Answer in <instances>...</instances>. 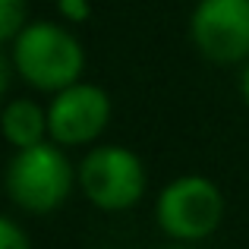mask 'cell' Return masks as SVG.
<instances>
[{
    "instance_id": "cell-9",
    "label": "cell",
    "mask_w": 249,
    "mask_h": 249,
    "mask_svg": "<svg viewBox=\"0 0 249 249\" xmlns=\"http://www.w3.org/2000/svg\"><path fill=\"white\" fill-rule=\"evenodd\" d=\"M0 249H32L29 237L22 233V227L13 224V221L3 218V214H0Z\"/></svg>"
},
{
    "instance_id": "cell-12",
    "label": "cell",
    "mask_w": 249,
    "mask_h": 249,
    "mask_svg": "<svg viewBox=\"0 0 249 249\" xmlns=\"http://www.w3.org/2000/svg\"><path fill=\"white\" fill-rule=\"evenodd\" d=\"M243 98H246V104H249V67H246V73H243Z\"/></svg>"
},
{
    "instance_id": "cell-2",
    "label": "cell",
    "mask_w": 249,
    "mask_h": 249,
    "mask_svg": "<svg viewBox=\"0 0 249 249\" xmlns=\"http://www.w3.org/2000/svg\"><path fill=\"white\" fill-rule=\"evenodd\" d=\"M73 164L54 142H41L35 148L16 152L3 177L6 196L32 214H48L60 208L73 193Z\"/></svg>"
},
{
    "instance_id": "cell-7",
    "label": "cell",
    "mask_w": 249,
    "mask_h": 249,
    "mask_svg": "<svg viewBox=\"0 0 249 249\" xmlns=\"http://www.w3.org/2000/svg\"><path fill=\"white\" fill-rule=\"evenodd\" d=\"M0 133L16 152L41 145L44 136H48V110H41L29 98H16L0 114Z\"/></svg>"
},
{
    "instance_id": "cell-3",
    "label": "cell",
    "mask_w": 249,
    "mask_h": 249,
    "mask_svg": "<svg viewBox=\"0 0 249 249\" xmlns=\"http://www.w3.org/2000/svg\"><path fill=\"white\" fill-rule=\"evenodd\" d=\"M224 218L221 189L205 177H180L158 196V224L177 243H196L218 231Z\"/></svg>"
},
{
    "instance_id": "cell-6",
    "label": "cell",
    "mask_w": 249,
    "mask_h": 249,
    "mask_svg": "<svg viewBox=\"0 0 249 249\" xmlns=\"http://www.w3.org/2000/svg\"><path fill=\"white\" fill-rule=\"evenodd\" d=\"M110 120V98L91 82L57 91L48 107V136L54 145H85L98 139Z\"/></svg>"
},
{
    "instance_id": "cell-13",
    "label": "cell",
    "mask_w": 249,
    "mask_h": 249,
    "mask_svg": "<svg viewBox=\"0 0 249 249\" xmlns=\"http://www.w3.org/2000/svg\"><path fill=\"white\" fill-rule=\"evenodd\" d=\"M167 249H193L189 243H177V246H167Z\"/></svg>"
},
{
    "instance_id": "cell-1",
    "label": "cell",
    "mask_w": 249,
    "mask_h": 249,
    "mask_svg": "<svg viewBox=\"0 0 249 249\" xmlns=\"http://www.w3.org/2000/svg\"><path fill=\"white\" fill-rule=\"evenodd\" d=\"M13 67L38 91H63L79 82L85 51L73 32L54 22H32L13 41Z\"/></svg>"
},
{
    "instance_id": "cell-5",
    "label": "cell",
    "mask_w": 249,
    "mask_h": 249,
    "mask_svg": "<svg viewBox=\"0 0 249 249\" xmlns=\"http://www.w3.org/2000/svg\"><path fill=\"white\" fill-rule=\"evenodd\" d=\"M196 48L214 63L249 57V0H199L189 22Z\"/></svg>"
},
{
    "instance_id": "cell-10",
    "label": "cell",
    "mask_w": 249,
    "mask_h": 249,
    "mask_svg": "<svg viewBox=\"0 0 249 249\" xmlns=\"http://www.w3.org/2000/svg\"><path fill=\"white\" fill-rule=\"evenodd\" d=\"M57 10H60L63 19H70V22H85V19L91 16L89 0H57Z\"/></svg>"
},
{
    "instance_id": "cell-4",
    "label": "cell",
    "mask_w": 249,
    "mask_h": 249,
    "mask_svg": "<svg viewBox=\"0 0 249 249\" xmlns=\"http://www.w3.org/2000/svg\"><path fill=\"white\" fill-rule=\"evenodd\" d=\"M79 186L95 208L123 212L145 193V167L123 145H98L79 164Z\"/></svg>"
},
{
    "instance_id": "cell-8",
    "label": "cell",
    "mask_w": 249,
    "mask_h": 249,
    "mask_svg": "<svg viewBox=\"0 0 249 249\" xmlns=\"http://www.w3.org/2000/svg\"><path fill=\"white\" fill-rule=\"evenodd\" d=\"M25 0H0V44L16 41L25 32Z\"/></svg>"
},
{
    "instance_id": "cell-11",
    "label": "cell",
    "mask_w": 249,
    "mask_h": 249,
    "mask_svg": "<svg viewBox=\"0 0 249 249\" xmlns=\"http://www.w3.org/2000/svg\"><path fill=\"white\" fill-rule=\"evenodd\" d=\"M6 85H10V63H6V57H3V51H0V98H3V91H6Z\"/></svg>"
}]
</instances>
